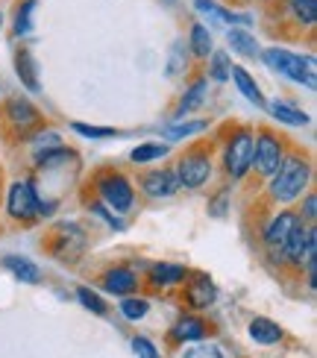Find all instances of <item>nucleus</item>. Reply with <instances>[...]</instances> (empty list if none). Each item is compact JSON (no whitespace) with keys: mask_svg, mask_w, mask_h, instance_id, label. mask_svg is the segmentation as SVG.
I'll return each mask as SVG.
<instances>
[{"mask_svg":"<svg viewBox=\"0 0 317 358\" xmlns=\"http://www.w3.org/2000/svg\"><path fill=\"white\" fill-rule=\"evenodd\" d=\"M309 179H311L309 159H303L300 153L285 156L279 162L276 173H274V182H270V200L274 203H291L297 197H303V191L309 188Z\"/></svg>","mask_w":317,"mask_h":358,"instance_id":"f257e3e1","label":"nucleus"},{"mask_svg":"<svg viewBox=\"0 0 317 358\" xmlns=\"http://www.w3.org/2000/svg\"><path fill=\"white\" fill-rule=\"evenodd\" d=\"M41 247L50 252L56 262H65V264H73L83 259V252L88 247V235L80 223H56V227L44 235Z\"/></svg>","mask_w":317,"mask_h":358,"instance_id":"f03ea898","label":"nucleus"},{"mask_svg":"<svg viewBox=\"0 0 317 358\" xmlns=\"http://www.w3.org/2000/svg\"><path fill=\"white\" fill-rule=\"evenodd\" d=\"M56 203H41L38 200V191L36 185L29 182V179H18V182H12L9 194H6V212L12 220L18 223H33L44 215L53 212Z\"/></svg>","mask_w":317,"mask_h":358,"instance_id":"7ed1b4c3","label":"nucleus"},{"mask_svg":"<svg viewBox=\"0 0 317 358\" xmlns=\"http://www.w3.org/2000/svg\"><path fill=\"white\" fill-rule=\"evenodd\" d=\"M94 188H97V197L103 200V206L112 208L115 215H127L129 208L135 206V188L120 171L97 173L94 176Z\"/></svg>","mask_w":317,"mask_h":358,"instance_id":"20e7f679","label":"nucleus"},{"mask_svg":"<svg viewBox=\"0 0 317 358\" xmlns=\"http://www.w3.org/2000/svg\"><path fill=\"white\" fill-rule=\"evenodd\" d=\"M262 59L267 62L270 71H279L282 77H288L294 83H303L309 88L317 85V77H314V59H306V56H297L291 50H282V48H270L262 53Z\"/></svg>","mask_w":317,"mask_h":358,"instance_id":"39448f33","label":"nucleus"},{"mask_svg":"<svg viewBox=\"0 0 317 358\" xmlns=\"http://www.w3.org/2000/svg\"><path fill=\"white\" fill-rule=\"evenodd\" d=\"M253 129L250 127H238L232 129L230 141H226V153H223V171L230 179H244L253 168Z\"/></svg>","mask_w":317,"mask_h":358,"instance_id":"423d86ee","label":"nucleus"},{"mask_svg":"<svg viewBox=\"0 0 317 358\" xmlns=\"http://www.w3.org/2000/svg\"><path fill=\"white\" fill-rule=\"evenodd\" d=\"M176 179H179V188H200L209 182L211 176V156L203 144L191 147L185 156H179L176 162Z\"/></svg>","mask_w":317,"mask_h":358,"instance_id":"0eeeda50","label":"nucleus"},{"mask_svg":"<svg viewBox=\"0 0 317 358\" xmlns=\"http://www.w3.org/2000/svg\"><path fill=\"white\" fill-rule=\"evenodd\" d=\"M300 215L297 212H279L274 220L265 227L262 232V241H265V252H267V259L270 262H276L282 264V252H285V244H288V238L291 232L300 227Z\"/></svg>","mask_w":317,"mask_h":358,"instance_id":"6e6552de","label":"nucleus"},{"mask_svg":"<svg viewBox=\"0 0 317 358\" xmlns=\"http://www.w3.org/2000/svg\"><path fill=\"white\" fill-rule=\"evenodd\" d=\"M3 124L15 138H27L41 124V112L27 97H9L3 106Z\"/></svg>","mask_w":317,"mask_h":358,"instance_id":"1a4fd4ad","label":"nucleus"},{"mask_svg":"<svg viewBox=\"0 0 317 358\" xmlns=\"http://www.w3.org/2000/svg\"><path fill=\"white\" fill-rule=\"evenodd\" d=\"M282 159H285L282 138H276L267 127H262L259 136H255V141H253V168H255V173L259 176H274Z\"/></svg>","mask_w":317,"mask_h":358,"instance_id":"9d476101","label":"nucleus"},{"mask_svg":"<svg viewBox=\"0 0 317 358\" xmlns=\"http://www.w3.org/2000/svg\"><path fill=\"white\" fill-rule=\"evenodd\" d=\"M309 259H317V229L314 223H300L285 244L282 262H288L294 271H303Z\"/></svg>","mask_w":317,"mask_h":358,"instance_id":"9b49d317","label":"nucleus"},{"mask_svg":"<svg viewBox=\"0 0 317 358\" xmlns=\"http://www.w3.org/2000/svg\"><path fill=\"white\" fill-rule=\"evenodd\" d=\"M139 185L147 197L153 200H168L179 191V179L174 171H162V168H153V171H144L139 176Z\"/></svg>","mask_w":317,"mask_h":358,"instance_id":"f8f14e48","label":"nucleus"},{"mask_svg":"<svg viewBox=\"0 0 317 358\" xmlns=\"http://www.w3.org/2000/svg\"><path fill=\"white\" fill-rule=\"evenodd\" d=\"M209 329H211V326L203 317L185 315V317H179L174 323V329L168 332V341H171V344H176V347H185V344H194V341H203L209 335Z\"/></svg>","mask_w":317,"mask_h":358,"instance_id":"ddd939ff","label":"nucleus"},{"mask_svg":"<svg viewBox=\"0 0 317 358\" xmlns=\"http://www.w3.org/2000/svg\"><path fill=\"white\" fill-rule=\"evenodd\" d=\"M100 282H103V288L109 294H115V296H129V294L139 291V276H135V271L127 264L109 267V271L100 276Z\"/></svg>","mask_w":317,"mask_h":358,"instance_id":"4468645a","label":"nucleus"},{"mask_svg":"<svg viewBox=\"0 0 317 358\" xmlns=\"http://www.w3.org/2000/svg\"><path fill=\"white\" fill-rule=\"evenodd\" d=\"M191 279V276H188ZM185 303L194 308V311H203V308H209L211 303L218 300V288H215V282H211L206 273H197L194 276L188 285H185Z\"/></svg>","mask_w":317,"mask_h":358,"instance_id":"2eb2a0df","label":"nucleus"},{"mask_svg":"<svg viewBox=\"0 0 317 358\" xmlns=\"http://www.w3.org/2000/svg\"><path fill=\"white\" fill-rule=\"evenodd\" d=\"M191 276L188 267L183 264H168V262H162V264H153L150 267V285L153 288H174V285H185Z\"/></svg>","mask_w":317,"mask_h":358,"instance_id":"dca6fc26","label":"nucleus"},{"mask_svg":"<svg viewBox=\"0 0 317 358\" xmlns=\"http://www.w3.org/2000/svg\"><path fill=\"white\" fill-rule=\"evenodd\" d=\"M250 338L255 341V344H262V347H274V344H279V341L285 338V332L279 329L276 320H270V317H253L250 320Z\"/></svg>","mask_w":317,"mask_h":358,"instance_id":"f3484780","label":"nucleus"},{"mask_svg":"<svg viewBox=\"0 0 317 358\" xmlns=\"http://www.w3.org/2000/svg\"><path fill=\"white\" fill-rule=\"evenodd\" d=\"M230 77L235 80V85H238V92L244 94L253 106H259V109H265L267 103H265V97H262V88H259V83H255L253 77H250V71L247 68H241V65H232V71H230Z\"/></svg>","mask_w":317,"mask_h":358,"instance_id":"a211bd4d","label":"nucleus"},{"mask_svg":"<svg viewBox=\"0 0 317 358\" xmlns=\"http://www.w3.org/2000/svg\"><path fill=\"white\" fill-rule=\"evenodd\" d=\"M194 6H197V12L206 15L211 24H250V15H235L230 9L218 6L215 0H194Z\"/></svg>","mask_w":317,"mask_h":358,"instance_id":"6ab92c4d","label":"nucleus"},{"mask_svg":"<svg viewBox=\"0 0 317 358\" xmlns=\"http://www.w3.org/2000/svg\"><path fill=\"white\" fill-rule=\"evenodd\" d=\"M3 264H6V271L18 282H27V285H36V282H41V271H38L36 262L21 259V256H6Z\"/></svg>","mask_w":317,"mask_h":358,"instance_id":"aec40b11","label":"nucleus"},{"mask_svg":"<svg viewBox=\"0 0 317 358\" xmlns=\"http://www.w3.org/2000/svg\"><path fill=\"white\" fill-rule=\"evenodd\" d=\"M15 68H18V77L29 92H38V71H36V59L29 53V48H21L15 53Z\"/></svg>","mask_w":317,"mask_h":358,"instance_id":"412c9836","label":"nucleus"},{"mask_svg":"<svg viewBox=\"0 0 317 358\" xmlns=\"http://www.w3.org/2000/svg\"><path fill=\"white\" fill-rule=\"evenodd\" d=\"M270 112H274V117L279 124H288V127H306L309 124V115L306 112H300V109H294V106H288V103H274L270 106Z\"/></svg>","mask_w":317,"mask_h":358,"instance_id":"4be33fe9","label":"nucleus"},{"mask_svg":"<svg viewBox=\"0 0 317 358\" xmlns=\"http://www.w3.org/2000/svg\"><path fill=\"white\" fill-rule=\"evenodd\" d=\"M162 156H168V144H156V141H147V144H139L135 150L129 153V159L135 165H150V162H156Z\"/></svg>","mask_w":317,"mask_h":358,"instance_id":"5701e85b","label":"nucleus"},{"mask_svg":"<svg viewBox=\"0 0 317 358\" xmlns=\"http://www.w3.org/2000/svg\"><path fill=\"white\" fill-rule=\"evenodd\" d=\"M206 100V80H194L191 85H188V92H185V97L179 100V106H176V115L183 117L185 112H191V109H197L200 103Z\"/></svg>","mask_w":317,"mask_h":358,"instance_id":"b1692460","label":"nucleus"},{"mask_svg":"<svg viewBox=\"0 0 317 358\" xmlns=\"http://www.w3.org/2000/svg\"><path fill=\"white\" fill-rule=\"evenodd\" d=\"M188 48H191L194 56H200V59H206V56L211 53V36H209V29H206L203 24H194V27H191Z\"/></svg>","mask_w":317,"mask_h":358,"instance_id":"393cba45","label":"nucleus"},{"mask_svg":"<svg viewBox=\"0 0 317 358\" xmlns=\"http://www.w3.org/2000/svg\"><path fill=\"white\" fill-rule=\"evenodd\" d=\"M230 44L241 56H259V41H255L250 33H244V29H230Z\"/></svg>","mask_w":317,"mask_h":358,"instance_id":"a878e982","label":"nucleus"},{"mask_svg":"<svg viewBox=\"0 0 317 358\" xmlns=\"http://www.w3.org/2000/svg\"><path fill=\"white\" fill-rule=\"evenodd\" d=\"M147 311H150V300H144V296H124V303H120V315L127 320H141L147 317Z\"/></svg>","mask_w":317,"mask_h":358,"instance_id":"bb28decb","label":"nucleus"},{"mask_svg":"<svg viewBox=\"0 0 317 358\" xmlns=\"http://www.w3.org/2000/svg\"><path fill=\"white\" fill-rule=\"evenodd\" d=\"M288 3H291L300 24L314 27V21H317V0H288Z\"/></svg>","mask_w":317,"mask_h":358,"instance_id":"cd10ccee","label":"nucleus"},{"mask_svg":"<svg viewBox=\"0 0 317 358\" xmlns=\"http://www.w3.org/2000/svg\"><path fill=\"white\" fill-rule=\"evenodd\" d=\"M33 12H36V0H24L15 12V33L18 36H27L33 29Z\"/></svg>","mask_w":317,"mask_h":358,"instance_id":"c85d7f7f","label":"nucleus"},{"mask_svg":"<svg viewBox=\"0 0 317 358\" xmlns=\"http://www.w3.org/2000/svg\"><path fill=\"white\" fill-rule=\"evenodd\" d=\"M230 71H232V62H230V53H211V65H209V73H211V80H218V83H226L230 80Z\"/></svg>","mask_w":317,"mask_h":358,"instance_id":"c756f323","label":"nucleus"},{"mask_svg":"<svg viewBox=\"0 0 317 358\" xmlns=\"http://www.w3.org/2000/svg\"><path fill=\"white\" fill-rule=\"evenodd\" d=\"M183 358H226V355L218 344H200V341H194L191 347H185Z\"/></svg>","mask_w":317,"mask_h":358,"instance_id":"7c9ffc66","label":"nucleus"},{"mask_svg":"<svg viewBox=\"0 0 317 358\" xmlns=\"http://www.w3.org/2000/svg\"><path fill=\"white\" fill-rule=\"evenodd\" d=\"M209 124L206 121H185V124H176L168 129V138L171 141H179V138H191V136H197V132H203Z\"/></svg>","mask_w":317,"mask_h":358,"instance_id":"2f4dec72","label":"nucleus"},{"mask_svg":"<svg viewBox=\"0 0 317 358\" xmlns=\"http://www.w3.org/2000/svg\"><path fill=\"white\" fill-rule=\"evenodd\" d=\"M77 300H80L88 311H92V315H106V311H109V308H106V303H103V296L94 294L92 288H80V291H77Z\"/></svg>","mask_w":317,"mask_h":358,"instance_id":"473e14b6","label":"nucleus"},{"mask_svg":"<svg viewBox=\"0 0 317 358\" xmlns=\"http://www.w3.org/2000/svg\"><path fill=\"white\" fill-rule=\"evenodd\" d=\"M73 132L83 138H112L118 136V129L112 127H88V124H73Z\"/></svg>","mask_w":317,"mask_h":358,"instance_id":"72a5a7b5","label":"nucleus"},{"mask_svg":"<svg viewBox=\"0 0 317 358\" xmlns=\"http://www.w3.org/2000/svg\"><path fill=\"white\" fill-rule=\"evenodd\" d=\"M132 350H135V355H139V358H159L156 344H153V341H147V338H135Z\"/></svg>","mask_w":317,"mask_h":358,"instance_id":"f704fd0d","label":"nucleus"},{"mask_svg":"<svg viewBox=\"0 0 317 358\" xmlns=\"http://www.w3.org/2000/svg\"><path fill=\"white\" fill-rule=\"evenodd\" d=\"M92 212H97L106 223H109L112 229H124V227H127V223L120 220V217H115V215H112V208H106V206H97V203H94V206H92Z\"/></svg>","mask_w":317,"mask_h":358,"instance_id":"c9c22d12","label":"nucleus"},{"mask_svg":"<svg viewBox=\"0 0 317 358\" xmlns=\"http://www.w3.org/2000/svg\"><path fill=\"white\" fill-rule=\"evenodd\" d=\"M297 215H300V220L314 223V217H317V197H314V194H309L306 203H303V212H297Z\"/></svg>","mask_w":317,"mask_h":358,"instance_id":"e433bc0d","label":"nucleus"},{"mask_svg":"<svg viewBox=\"0 0 317 358\" xmlns=\"http://www.w3.org/2000/svg\"><path fill=\"white\" fill-rule=\"evenodd\" d=\"M0 24H3V15H0Z\"/></svg>","mask_w":317,"mask_h":358,"instance_id":"4c0bfd02","label":"nucleus"}]
</instances>
